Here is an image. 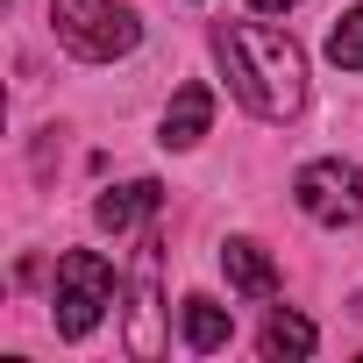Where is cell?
<instances>
[{"label": "cell", "mask_w": 363, "mask_h": 363, "mask_svg": "<svg viewBox=\"0 0 363 363\" xmlns=\"http://www.w3.org/2000/svg\"><path fill=\"white\" fill-rule=\"evenodd\" d=\"M214 57L235 86V100L257 121H292L306 107V50L271 29V22H221L214 29Z\"/></svg>", "instance_id": "cell-1"}, {"label": "cell", "mask_w": 363, "mask_h": 363, "mask_svg": "<svg viewBox=\"0 0 363 363\" xmlns=\"http://www.w3.org/2000/svg\"><path fill=\"white\" fill-rule=\"evenodd\" d=\"M221 271H228V285L250 292V299H271V292H278V264H271L250 235H228V242H221Z\"/></svg>", "instance_id": "cell-8"}, {"label": "cell", "mask_w": 363, "mask_h": 363, "mask_svg": "<svg viewBox=\"0 0 363 363\" xmlns=\"http://www.w3.org/2000/svg\"><path fill=\"white\" fill-rule=\"evenodd\" d=\"M328 57H335L342 72H363V8H349V15L328 29Z\"/></svg>", "instance_id": "cell-11"}, {"label": "cell", "mask_w": 363, "mask_h": 363, "mask_svg": "<svg viewBox=\"0 0 363 363\" xmlns=\"http://www.w3.org/2000/svg\"><path fill=\"white\" fill-rule=\"evenodd\" d=\"M50 29L86 65H114V57H128L143 43V22H135V8H121V0H50Z\"/></svg>", "instance_id": "cell-2"}, {"label": "cell", "mask_w": 363, "mask_h": 363, "mask_svg": "<svg viewBox=\"0 0 363 363\" xmlns=\"http://www.w3.org/2000/svg\"><path fill=\"white\" fill-rule=\"evenodd\" d=\"M128 356H135V363L164 356V299H157V278H150V271L128 285Z\"/></svg>", "instance_id": "cell-7"}, {"label": "cell", "mask_w": 363, "mask_h": 363, "mask_svg": "<svg viewBox=\"0 0 363 363\" xmlns=\"http://www.w3.org/2000/svg\"><path fill=\"white\" fill-rule=\"evenodd\" d=\"M292 200H299V214L320 221V228L363 221V164H349V157H313V164L292 178Z\"/></svg>", "instance_id": "cell-4"}, {"label": "cell", "mask_w": 363, "mask_h": 363, "mask_svg": "<svg viewBox=\"0 0 363 363\" xmlns=\"http://www.w3.org/2000/svg\"><path fill=\"white\" fill-rule=\"evenodd\" d=\"M114 306V264L100 250H65L57 257V285H50V320L65 342H86L100 328V313Z\"/></svg>", "instance_id": "cell-3"}, {"label": "cell", "mask_w": 363, "mask_h": 363, "mask_svg": "<svg viewBox=\"0 0 363 363\" xmlns=\"http://www.w3.org/2000/svg\"><path fill=\"white\" fill-rule=\"evenodd\" d=\"M178 328H186V349H200V356L228 349V335H235L228 306H221V299H207V292H193L186 306H178Z\"/></svg>", "instance_id": "cell-9"}, {"label": "cell", "mask_w": 363, "mask_h": 363, "mask_svg": "<svg viewBox=\"0 0 363 363\" xmlns=\"http://www.w3.org/2000/svg\"><path fill=\"white\" fill-rule=\"evenodd\" d=\"M207 128H214V93L193 79V86L171 93V107H164V135H157V143H164V150H193Z\"/></svg>", "instance_id": "cell-6"}, {"label": "cell", "mask_w": 363, "mask_h": 363, "mask_svg": "<svg viewBox=\"0 0 363 363\" xmlns=\"http://www.w3.org/2000/svg\"><path fill=\"white\" fill-rule=\"evenodd\" d=\"M257 15H285V8H299V0H250Z\"/></svg>", "instance_id": "cell-12"}, {"label": "cell", "mask_w": 363, "mask_h": 363, "mask_svg": "<svg viewBox=\"0 0 363 363\" xmlns=\"http://www.w3.org/2000/svg\"><path fill=\"white\" fill-rule=\"evenodd\" d=\"M257 349H264L271 363H285V356H313V349H320V335H313V320H306V313H285V306H278V313L264 320Z\"/></svg>", "instance_id": "cell-10"}, {"label": "cell", "mask_w": 363, "mask_h": 363, "mask_svg": "<svg viewBox=\"0 0 363 363\" xmlns=\"http://www.w3.org/2000/svg\"><path fill=\"white\" fill-rule=\"evenodd\" d=\"M157 207H164V186H157V178H128V186H114V193L93 200V221H100L107 235H128V228L150 221Z\"/></svg>", "instance_id": "cell-5"}]
</instances>
